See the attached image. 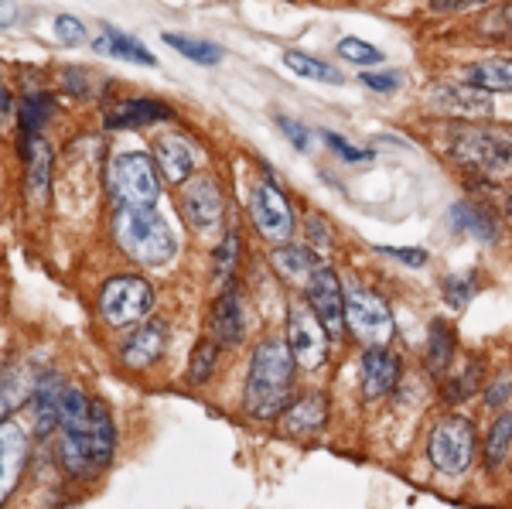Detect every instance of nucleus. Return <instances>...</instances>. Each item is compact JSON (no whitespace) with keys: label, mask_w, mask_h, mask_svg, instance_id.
Instances as JSON below:
<instances>
[{"label":"nucleus","mask_w":512,"mask_h":509,"mask_svg":"<svg viewBox=\"0 0 512 509\" xmlns=\"http://www.w3.org/2000/svg\"><path fill=\"white\" fill-rule=\"evenodd\" d=\"M383 257L396 260V264H407V267H427L431 253L427 250H417V246H376Z\"/></svg>","instance_id":"e433bc0d"},{"label":"nucleus","mask_w":512,"mask_h":509,"mask_svg":"<svg viewBox=\"0 0 512 509\" xmlns=\"http://www.w3.org/2000/svg\"><path fill=\"white\" fill-rule=\"evenodd\" d=\"M280 424H284V431L294 434V438H311V434H318L328 424V397L318 390L304 393V397H297L294 404L280 414Z\"/></svg>","instance_id":"6ab92c4d"},{"label":"nucleus","mask_w":512,"mask_h":509,"mask_svg":"<svg viewBox=\"0 0 512 509\" xmlns=\"http://www.w3.org/2000/svg\"><path fill=\"white\" fill-rule=\"evenodd\" d=\"M475 281H478L475 274H454V277H448V281H444V301H448L454 311L468 308V301H472V294H475Z\"/></svg>","instance_id":"f704fd0d"},{"label":"nucleus","mask_w":512,"mask_h":509,"mask_svg":"<svg viewBox=\"0 0 512 509\" xmlns=\"http://www.w3.org/2000/svg\"><path fill=\"white\" fill-rule=\"evenodd\" d=\"M403 363L390 346H366L359 359V380H362V397L366 400H383L386 393L400 383Z\"/></svg>","instance_id":"ddd939ff"},{"label":"nucleus","mask_w":512,"mask_h":509,"mask_svg":"<svg viewBox=\"0 0 512 509\" xmlns=\"http://www.w3.org/2000/svg\"><path fill=\"white\" fill-rule=\"evenodd\" d=\"M21 158H24V168H28L24 192H28V202L38 209V205H45L48 185H52V147L41 141V134L38 137H24Z\"/></svg>","instance_id":"a211bd4d"},{"label":"nucleus","mask_w":512,"mask_h":509,"mask_svg":"<svg viewBox=\"0 0 512 509\" xmlns=\"http://www.w3.org/2000/svg\"><path fill=\"white\" fill-rule=\"evenodd\" d=\"M24 465H28V438L18 424L7 417L0 424V499H11V492L18 489Z\"/></svg>","instance_id":"2eb2a0df"},{"label":"nucleus","mask_w":512,"mask_h":509,"mask_svg":"<svg viewBox=\"0 0 512 509\" xmlns=\"http://www.w3.org/2000/svg\"><path fill=\"white\" fill-rule=\"evenodd\" d=\"M175 110L161 100H123L117 106L106 110V127L110 130H134V127H147V123H161V120H171Z\"/></svg>","instance_id":"412c9836"},{"label":"nucleus","mask_w":512,"mask_h":509,"mask_svg":"<svg viewBox=\"0 0 512 509\" xmlns=\"http://www.w3.org/2000/svg\"><path fill=\"white\" fill-rule=\"evenodd\" d=\"M284 65L291 72H297V76H304V79L328 82V86H338V82H342V72H338L335 65H328L321 59H311V55H304V52H284Z\"/></svg>","instance_id":"7c9ffc66"},{"label":"nucleus","mask_w":512,"mask_h":509,"mask_svg":"<svg viewBox=\"0 0 512 509\" xmlns=\"http://www.w3.org/2000/svg\"><path fill=\"white\" fill-rule=\"evenodd\" d=\"M219 342L212 339V335H205V339L195 342L192 356H188V383L192 387H205V383L212 380V373H216V363H219Z\"/></svg>","instance_id":"c756f323"},{"label":"nucleus","mask_w":512,"mask_h":509,"mask_svg":"<svg viewBox=\"0 0 512 509\" xmlns=\"http://www.w3.org/2000/svg\"><path fill=\"white\" fill-rule=\"evenodd\" d=\"M113 240L130 260L144 267H161L175 257V233L154 209H117Z\"/></svg>","instance_id":"20e7f679"},{"label":"nucleus","mask_w":512,"mask_h":509,"mask_svg":"<svg viewBox=\"0 0 512 509\" xmlns=\"http://www.w3.org/2000/svg\"><path fill=\"white\" fill-rule=\"evenodd\" d=\"M448 158L478 182L502 185L512 178V137L482 123H451Z\"/></svg>","instance_id":"7ed1b4c3"},{"label":"nucleus","mask_w":512,"mask_h":509,"mask_svg":"<svg viewBox=\"0 0 512 509\" xmlns=\"http://www.w3.org/2000/svg\"><path fill=\"white\" fill-rule=\"evenodd\" d=\"M362 86L376 89V93H393L400 86V76H393V72H362Z\"/></svg>","instance_id":"37998d69"},{"label":"nucleus","mask_w":512,"mask_h":509,"mask_svg":"<svg viewBox=\"0 0 512 509\" xmlns=\"http://www.w3.org/2000/svg\"><path fill=\"white\" fill-rule=\"evenodd\" d=\"M434 106L444 110L448 117H465V120H485L492 117V96L489 89L478 86H437L434 89Z\"/></svg>","instance_id":"f3484780"},{"label":"nucleus","mask_w":512,"mask_h":509,"mask_svg":"<svg viewBox=\"0 0 512 509\" xmlns=\"http://www.w3.org/2000/svg\"><path fill=\"white\" fill-rule=\"evenodd\" d=\"M239 250H243V243H239V233L233 226L222 236V243L216 246V260H212V281H216L219 291H226V287L233 284L236 267H239Z\"/></svg>","instance_id":"c85d7f7f"},{"label":"nucleus","mask_w":512,"mask_h":509,"mask_svg":"<svg viewBox=\"0 0 512 509\" xmlns=\"http://www.w3.org/2000/svg\"><path fill=\"white\" fill-rule=\"evenodd\" d=\"M164 346H168V325L161 318H151V322H140L134 332L123 339V363L130 369H147L161 359Z\"/></svg>","instance_id":"dca6fc26"},{"label":"nucleus","mask_w":512,"mask_h":509,"mask_svg":"<svg viewBox=\"0 0 512 509\" xmlns=\"http://www.w3.org/2000/svg\"><path fill=\"white\" fill-rule=\"evenodd\" d=\"M154 164L168 182L175 185H185L192 178V168H195V158H192V147L181 141L178 134H168V137H158L154 141Z\"/></svg>","instance_id":"4be33fe9"},{"label":"nucleus","mask_w":512,"mask_h":509,"mask_svg":"<svg viewBox=\"0 0 512 509\" xmlns=\"http://www.w3.org/2000/svg\"><path fill=\"white\" fill-rule=\"evenodd\" d=\"M270 260H274L277 274L284 277V281H291V284H308L311 274H315L318 267H325V264H321L318 250H308V246H291V243L277 246Z\"/></svg>","instance_id":"5701e85b"},{"label":"nucleus","mask_w":512,"mask_h":509,"mask_svg":"<svg viewBox=\"0 0 512 509\" xmlns=\"http://www.w3.org/2000/svg\"><path fill=\"white\" fill-rule=\"evenodd\" d=\"M489 28H492V31H502V35H509V38H512V4H506L499 14H495V18L489 21Z\"/></svg>","instance_id":"a18cd8bd"},{"label":"nucleus","mask_w":512,"mask_h":509,"mask_svg":"<svg viewBox=\"0 0 512 509\" xmlns=\"http://www.w3.org/2000/svg\"><path fill=\"white\" fill-rule=\"evenodd\" d=\"M106 182H110V195L117 209H154V202L161 199V171L158 164H151L147 154L113 158Z\"/></svg>","instance_id":"39448f33"},{"label":"nucleus","mask_w":512,"mask_h":509,"mask_svg":"<svg viewBox=\"0 0 512 509\" xmlns=\"http://www.w3.org/2000/svg\"><path fill=\"white\" fill-rule=\"evenodd\" d=\"M338 55H342V59H349V62H359V65L383 62V52L373 48V45H366V41H359V38H342V41H338Z\"/></svg>","instance_id":"c9c22d12"},{"label":"nucleus","mask_w":512,"mask_h":509,"mask_svg":"<svg viewBox=\"0 0 512 509\" xmlns=\"http://www.w3.org/2000/svg\"><path fill=\"white\" fill-rule=\"evenodd\" d=\"M0 103H4V123L11 127V93H7V89L0 93Z\"/></svg>","instance_id":"49530a36"},{"label":"nucleus","mask_w":512,"mask_h":509,"mask_svg":"<svg viewBox=\"0 0 512 509\" xmlns=\"http://www.w3.org/2000/svg\"><path fill=\"white\" fill-rule=\"evenodd\" d=\"M181 216L185 223L195 229L198 236H216L226 219V199H222V188L216 185V178L209 175H192L181 185Z\"/></svg>","instance_id":"9d476101"},{"label":"nucleus","mask_w":512,"mask_h":509,"mask_svg":"<svg viewBox=\"0 0 512 509\" xmlns=\"http://www.w3.org/2000/svg\"><path fill=\"white\" fill-rule=\"evenodd\" d=\"M437 14H454V11H468V7H478L485 0H427Z\"/></svg>","instance_id":"c03bdc74"},{"label":"nucleus","mask_w":512,"mask_h":509,"mask_svg":"<svg viewBox=\"0 0 512 509\" xmlns=\"http://www.w3.org/2000/svg\"><path fill=\"white\" fill-rule=\"evenodd\" d=\"M427 458L437 472L461 475L475 462V424L465 414H448L431 428L427 438Z\"/></svg>","instance_id":"0eeeda50"},{"label":"nucleus","mask_w":512,"mask_h":509,"mask_svg":"<svg viewBox=\"0 0 512 509\" xmlns=\"http://www.w3.org/2000/svg\"><path fill=\"white\" fill-rule=\"evenodd\" d=\"M287 346H291L301 369L325 366L332 335H328L325 322L315 315V308H311L308 301H294L291 311H287Z\"/></svg>","instance_id":"1a4fd4ad"},{"label":"nucleus","mask_w":512,"mask_h":509,"mask_svg":"<svg viewBox=\"0 0 512 509\" xmlns=\"http://www.w3.org/2000/svg\"><path fill=\"white\" fill-rule=\"evenodd\" d=\"M509 397H512V369L509 373H499V380H492L489 387H485V404L502 407Z\"/></svg>","instance_id":"ea45409f"},{"label":"nucleus","mask_w":512,"mask_h":509,"mask_svg":"<svg viewBox=\"0 0 512 509\" xmlns=\"http://www.w3.org/2000/svg\"><path fill=\"white\" fill-rule=\"evenodd\" d=\"M308 291V305L315 308V315L325 322L332 339H342L349 332V315H345V287L338 281V274L332 267H318L311 274V281L304 284Z\"/></svg>","instance_id":"9b49d317"},{"label":"nucleus","mask_w":512,"mask_h":509,"mask_svg":"<svg viewBox=\"0 0 512 509\" xmlns=\"http://www.w3.org/2000/svg\"><path fill=\"white\" fill-rule=\"evenodd\" d=\"M454 328L444 322V318H434L431 322V332H427V369L437 380L451 373V363H454Z\"/></svg>","instance_id":"b1692460"},{"label":"nucleus","mask_w":512,"mask_h":509,"mask_svg":"<svg viewBox=\"0 0 512 509\" xmlns=\"http://www.w3.org/2000/svg\"><path fill=\"white\" fill-rule=\"evenodd\" d=\"M465 79L478 89H489V93H512V59L475 62L465 69Z\"/></svg>","instance_id":"bb28decb"},{"label":"nucleus","mask_w":512,"mask_h":509,"mask_svg":"<svg viewBox=\"0 0 512 509\" xmlns=\"http://www.w3.org/2000/svg\"><path fill=\"white\" fill-rule=\"evenodd\" d=\"M325 137L328 144H332V151L338 154V158H345V161H373V151H369V147H352L349 141H345V137H338V134H332V130H325Z\"/></svg>","instance_id":"4c0bfd02"},{"label":"nucleus","mask_w":512,"mask_h":509,"mask_svg":"<svg viewBox=\"0 0 512 509\" xmlns=\"http://www.w3.org/2000/svg\"><path fill=\"white\" fill-rule=\"evenodd\" d=\"M117 455V424L103 400H89L76 387H65L62 428L55 438V462L72 479H96Z\"/></svg>","instance_id":"f257e3e1"},{"label":"nucleus","mask_w":512,"mask_h":509,"mask_svg":"<svg viewBox=\"0 0 512 509\" xmlns=\"http://www.w3.org/2000/svg\"><path fill=\"white\" fill-rule=\"evenodd\" d=\"M250 216H253V226L260 229V236H267V240H274V243L291 240L294 212H291V202L274 188V182H263L253 188Z\"/></svg>","instance_id":"f8f14e48"},{"label":"nucleus","mask_w":512,"mask_h":509,"mask_svg":"<svg viewBox=\"0 0 512 509\" xmlns=\"http://www.w3.org/2000/svg\"><path fill=\"white\" fill-rule=\"evenodd\" d=\"M345 315H349V332L366 346H390L396 335V322L390 301L373 287L352 284L345 287Z\"/></svg>","instance_id":"6e6552de"},{"label":"nucleus","mask_w":512,"mask_h":509,"mask_svg":"<svg viewBox=\"0 0 512 509\" xmlns=\"http://www.w3.org/2000/svg\"><path fill=\"white\" fill-rule=\"evenodd\" d=\"M96 48L106 55H117V59H127V62L158 65L154 52L144 45V41L134 38V35H123V31H117V28H103V38H96Z\"/></svg>","instance_id":"a878e982"},{"label":"nucleus","mask_w":512,"mask_h":509,"mask_svg":"<svg viewBox=\"0 0 512 509\" xmlns=\"http://www.w3.org/2000/svg\"><path fill=\"white\" fill-rule=\"evenodd\" d=\"M448 223H451V229L475 236V240H482V243H492L495 236H499V229H495V219L489 216V212L475 209L472 202H454L451 212H448Z\"/></svg>","instance_id":"393cba45"},{"label":"nucleus","mask_w":512,"mask_h":509,"mask_svg":"<svg viewBox=\"0 0 512 509\" xmlns=\"http://www.w3.org/2000/svg\"><path fill=\"white\" fill-rule=\"evenodd\" d=\"M478 380H482V363H468L461 369L458 376H451V380H444V393L441 397L448 400V404H461V400H468L472 393H478Z\"/></svg>","instance_id":"72a5a7b5"},{"label":"nucleus","mask_w":512,"mask_h":509,"mask_svg":"<svg viewBox=\"0 0 512 509\" xmlns=\"http://www.w3.org/2000/svg\"><path fill=\"white\" fill-rule=\"evenodd\" d=\"M55 35H59L65 45H79V41L86 38V28H82V21L72 18V14H59V18H55Z\"/></svg>","instance_id":"58836bf2"},{"label":"nucleus","mask_w":512,"mask_h":509,"mask_svg":"<svg viewBox=\"0 0 512 509\" xmlns=\"http://www.w3.org/2000/svg\"><path fill=\"white\" fill-rule=\"evenodd\" d=\"M69 383L59 373H45L31 387V417H35L38 438H52L62 428V397Z\"/></svg>","instance_id":"4468645a"},{"label":"nucleus","mask_w":512,"mask_h":509,"mask_svg":"<svg viewBox=\"0 0 512 509\" xmlns=\"http://www.w3.org/2000/svg\"><path fill=\"white\" fill-rule=\"evenodd\" d=\"M512 451V410L499 414L489 428V438H485V469L495 472L499 465H506Z\"/></svg>","instance_id":"cd10ccee"},{"label":"nucleus","mask_w":512,"mask_h":509,"mask_svg":"<svg viewBox=\"0 0 512 509\" xmlns=\"http://www.w3.org/2000/svg\"><path fill=\"white\" fill-rule=\"evenodd\" d=\"M277 127L287 134V141H291L297 151H308V144H311V130L308 127H301L297 120L291 117H277Z\"/></svg>","instance_id":"a19ab883"},{"label":"nucleus","mask_w":512,"mask_h":509,"mask_svg":"<svg viewBox=\"0 0 512 509\" xmlns=\"http://www.w3.org/2000/svg\"><path fill=\"white\" fill-rule=\"evenodd\" d=\"M164 45H171L178 55H185V59H192L198 65H216L222 59V48L219 45H212V41H202V38L175 35V31H168V35H164Z\"/></svg>","instance_id":"473e14b6"},{"label":"nucleus","mask_w":512,"mask_h":509,"mask_svg":"<svg viewBox=\"0 0 512 509\" xmlns=\"http://www.w3.org/2000/svg\"><path fill=\"white\" fill-rule=\"evenodd\" d=\"M154 308V287L151 281L137 274H120L110 277L99 291V315L106 325L113 328H137L140 322H147Z\"/></svg>","instance_id":"423d86ee"},{"label":"nucleus","mask_w":512,"mask_h":509,"mask_svg":"<svg viewBox=\"0 0 512 509\" xmlns=\"http://www.w3.org/2000/svg\"><path fill=\"white\" fill-rule=\"evenodd\" d=\"M48 117H52V96L28 93L21 100V137H38Z\"/></svg>","instance_id":"2f4dec72"},{"label":"nucleus","mask_w":512,"mask_h":509,"mask_svg":"<svg viewBox=\"0 0 512 509\" xmlns=\"http://www.w3.org/2000/svg\"><path fill=\"white\" fill-rule=\"evenodd\" d=\"M297 380V359L287 339H263L253 349L246 369L243 410L253 421H277L291 407V393Z\"/></svg>","instance_id":"f03ea898"},{"label":"nucleus","mask_w":512,"mask_h":509,"mask_svg":"<svg viewBox=\"0 0 512 509\" xmlns=\"http://www.w3.org/2000/svg\"><path fill=\"white\" fill-rule=\"evenodd\" d=\"M304 229H308V240L315 243L318 253H325L332 246V233H328V223L321 216H308L304 219Z\"/></svg>","instance_id":"79ce46f5"},{"label":"nucleus","mask_w":512,"mask_h":509,"mask_svg":"<svg viewBox=\"0 0 512 509\" xmlns=\"http://www.w3.org/2000/svg\"><path fill=\"white\" fill-rule=\"evenodd\" d=\"M243 305H239V294L236 287H226V291L216 298L209 315V335L219 342V346H239L243 342Z\"/></svg>","instance_id":"aec40b11"}]
</instances>
